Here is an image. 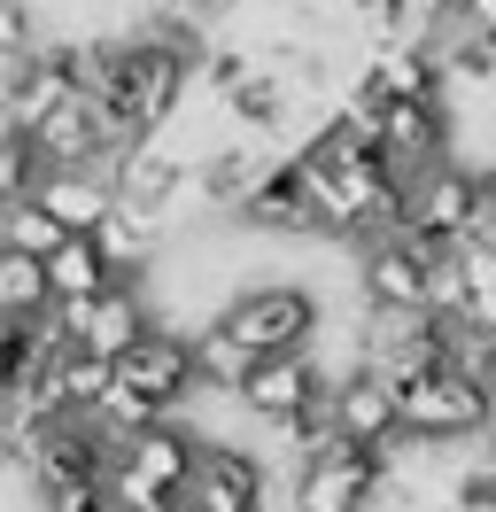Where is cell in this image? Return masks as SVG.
I'll list each match as a JSON object with an SVG mask.
<instances>
[{
  "instance_id": "16",
  "label": "cell",
  "mask_w": 496,
  "mask_h": 512,
  "mask_svg": "<svg viewBox=\"0 0 496 512\" xmlns=\"http://www.w3.org/2000/svg\"><path fill=\"white\" fill-rule=\"evenodd\" d=\"M93 241H101V256H109V272H117V280H155V256H163V218H155V210L117 202L109 218L93 225Z\"/></svg>"
},
{
  "instance_id": "5",
  "label": "cell",
  "mask_w": 496,
  "mask_h": 512,
  "mask_svg": "<svg viewBox=\"0 0 496 512\" xmlns=\"http://www.w3.org/2000/svg\"><path fill=\"white\" fill-rule=\"evenodd\" d=\"M117 381H124V388H140L155 412H186V404L202 396V373H194V334L155 319L148 334H140V342L117 357Z\"/></svg>"
},
{
  "instance_id": "4",
  "label": "cell",
  "mask_w": 496,
  "mask_h": 512,
  "mask_svg": "<svg viewBox=\"0 0 496 512\" xmlns=\"http://www.w3.org/2000/svg\"><path fill=\"white\" fill-rule=\"evenodd\" d=\"M388 474H396L388 450H365V443H341L334 435L326 450H310L295 466V512H372Z\"/></svg>"
},
{
  "instance_id": "20",
  "label": "cell",
  "mask_w": 496,
  "mask_h": 512,
  "mask_svg": "<svg viewBox=\"0 0 496 512\" xmlns=\"http://www.w3.org/2000/svg\"><path fill=\"white\" fill-rule=\"evenodd\" d=\"M248 365H256V357H248L217 319L194 326V373H202V396H233V388L248 381Z\"/></svg>"
},
{
  "instance_id": "3",
  "label": "cell",
  "mask_w": 496,
  "mask_h": 512,
  "mask_svg": "<svg viewBox=\"0 0 496 512\" xmlns=\"http://www.w3.org/2000/svg\"><path fill=\"white\" fill-rule=\"evenodd\" d=\"M217 326H225L248 357H279V350H310V342H318L326 303H318L310 288H295V280H256V288L225 295Z\"/></svg>"
},
{
  "instance_id": "9",
  "label": "cell",
  "mask_w": 496,
  "mask_h": 512,
  "mask_svg": "<svg viewBox=\"0 0 496 512\" xmlns=\"http://www.w3.org/2000/svg\"><path fill=\"white\" fill-rule=\"evenodd\" d=\"M450 94H388V109H380V156H388V171L396 179H419L427 163L450 156Z\"/></svg>"
},
{
  "instance_id": "21",
  "label": "cell",
  "mask_w": 496,
  "mask_h": 512,
  "mask_svg": "<svg viewBox=\"0 0 496 512\" xmlns=\"http://www.w3.org/2000/svg\"><path fill=\"white\" fill-rule=\"evenodd\" d=\"M39 148H31V132H16V125H0V210L8 202H24L31 187H39Z\"/></svg>"
},
{
  "instance_id": "17",
  "label": "cell",
  "mask_w": 496,
  "mask_h": 512,
  "mask_svg": "<svg viewBox=\"0 0 496 512\" xmlns=\"http://www.w3.org/2000/svg\"><path fill=\"white\" fill-rule=\"evenodd\" d=\"M47 381H55L62 412H93V404H101V396L117 388V357L86 350V342H62L55 365H47Z\"/></svg>"
},
{
  "instance_id": "2",
  "label": "cell",
  "mask_w": 496,
  "mask_h": 512,
  "mask_svg": "<svg viewBox=\"0 0 496 512\" xmlns=\"http://www.w3.org/2000/svg\"><path fill=\"white\" fill-rule=\"evenodd\" d=\"M396 396H403V435H411V443H465V435H489V412H496V388L481 381V373H465L458 357L396 381Z\"/></svg>"
},
{
  "instance_id": "8",
  "label": "cell",
  "mask_w": 496,
  "mask_h": 512,
  "mask_svg": "<svg viewBox=\"0 0 496 512\" xmlns=\"http://www.w3.org/2000/svg\"><path fill=\"white\" fill-rule=\"evenodd\" d=\"M326 388H334V365H326V357H318V342H310V350L256 357V365H248V381L233 388V396H241V412L256 419V427H272V419L303 412V404H318Z\"/></svg>"
},
{
  "instance_id": "14",
  "label": "cell",
  "mask_w": 496,
  "mask_h": 512,
  "mask_svg": "<svg viewBox=\"0 0 496 512\" xmlns=\"http://www.w3.org/2000/svg\"><path fill=\"white\" fill-rule=\"evenodd\" d=\"M31 202L62 225V233H93V225L117 210V187H109V163H47Z\"/></svg>"
},
{
  "instance_id": "27",
  "label": "cell",
  "mask_w": 496,
  "mask_h": 512,
  "mask_svg": "<svg viewBox=\"0 0 496 512\" xmlns=\"http://www.w3.org/2000/svg\"><path fill=\"white\" fill-rule=\"evenodd\" d=\"M489 450H496V412H489Z\"/></svg>"
},
{
  "instance_id": "12",
  "label": "cell",
  "mask_w": 496,
  "mask_h": 512,
  "mask_svg": "<svg viewBox=\"0 0 496 512\" xmlns=\"http://www.w3.org/2000/svg\"><path fill=\"white\" fill-rule=\"evenodd\" d=\"M186 148H171L163 132H148V140H124L117 156H109V187H117V202H132V210H171L186 194Z\"/></svg>"
},
{
  "instance_id": "6",
  "label": "cell",
  "mask_w": 496,
  "mask_h": 512,
  "mask_svg": "<svg viewBox=\"0 0 496 512\" xmlns=\"http://www.w3.org/2000/svg\"><path fill=\"white\" fill-rule=\"evenodd\" d=\"M326 404H334V435H341V443L388 450V458L411 443V435H403V396H396V381H388L380 365H349V373H334Z\"/></svg>"
},
{
  "instance_id": "1",
  "label": "cell",
  "mask_w": 496,
  "mask_h": 512,
  "mask_svg": "<svg viewBox=\"0 0 496 512\" xmlns=\"http://www.w3.org/2000/svg\"><path fill=\"white\" fill-rule=\"evenodd\" d=\"M442 256H450V241H434L419 225H396V233L365 241V256H357L365 311H380V319H419V311H434V264H442Z\"/></svg>"
},
{
  "instance_id": "11",
  "label": "cell",
  "mask_w": 496,
  "mask_h": 512,
  "mask_svg": "<svg viewBox=\"0 0 496 512\" xmlns=\"http://www.w3.org/2000/svg\"><path fill=\"white\" fill-rule=\"evenodd\" d=\"M264 466L248 443H202L194 474L179 489V512H264Z\"/></svg>"
},
{
  "instance_id": "15",
  "label": "cell",
  "mask_w": 496,
  "mask_h": 512,
  "mask_svg": "<svg viewBox=\"0 0 496 512\" xmlns=\"http://www.w3.org/2000/svg\"><path fill=\"white\" fill-rule=\"evenodd\" d=\"M117 458L140 466L148 481H163V489H186L194 458H202V435H194L179 412H163V419H148V427H132V435L117 443Z\"/></svg>"
},
{
  "instance_id": "24",
  "label": "cell",
  "mask_w": 496,
  "mask_h": 512,
  "mask_svg": "<svg viewBox=\"0 0 496 512\" xmlns=\"http://www.w3.org/2000/svg\"><path fill=\"white\" fill-rule=\"evenodd\" d=\"M458 512H496V458L458 481Z\"/></svg>"
},
{
  "instance_id": "13",
  "label": "cell",
  "mask_w": 496,
  "mask_h": 512,
  "mask_svg": "<svg viewBox=\"0 0 496 512\" xmlns=\"http://www.w3.org/2000/svg\"><path fill=\"white\" fill-rule=\"evenodd\" d=\"M31 148H39V163H109L117 156V132H109V117H101V101H93L86 86H70V94L31 125Z\"/></svg>"
},
{
  "instance_id": "10",
  "label": "cell",
  "mask_w": 496,
  "mask_h": 512,
  "mask_svg": "<svg viewBox=\"0 0 496 512\" xmlns=\"http://www.w3.org/2000/svg\"><path fill=\"white\" fill-rule=\"evenodd\" d=\"M473 210H481V171H465L458 156H442L419 179H403V225H419V233L450 241V249L473 233Z\"/></svg>"
},
{
  "instance_id": "26",
  "label": "cell",
  "mask_w": 496,
  "mask_h": 512,
  "mask_svg": "<svg viewBox=\"0 0 496 512\" xmlns=\"http://www.w3.org/2000/svg\"><path fill=\"white\" fill-rule=\"evenodd\" d=\"M194 16H225V8H248V0H186Z\"/></svg>"
},
{
  "instance_id": "25",
  "label": "cell",
  "mask_w": 496,
  "mask_h": 512,
  "mask_svg": "<svg viewBox=\"0 0 496 512\" xmlns=\"http://www.w3.org/2000/svg\"><path fill=\"white\" fill-rule=\"evenodd\" d=\"M450 16H458L465 32H481L496 47V0H450Z\"/></svg>"
},
{
  "instance_id": "18",
  "label": "cell",
  "mask_w": 496,
  "mask_h": 512,
  "mask_svg": "<svg viewBox=\"0 0 496 512\" xmlns=\"http://www.w3.org/2000/svg\"><path fill=\"white\" fill-rule=\"evenodd\" d=\"M109 280H117V272H109V256H101V241H93V233H62L55 249H47V288H55V303L101 295Z\"/></svg>"
},
{
  "instance_id": "19",
  "label": "cell",
  "mask_w": 496,
  "mask_h": 512,
  "mask_svg": "<svg viewBox=\"0 0 496 512\" xmlns=\"http://www.w3.org/2000/svg\"><path fill=\"white\" fill-rule=\"evenodd\" d=\"M55 311V288H47V256L0 249V319H39Z\"/></svg>"
},
{
  "instance_id": "22",
  "label": "cell",
  "mask_w": 496,
  "mask_h": 512,
  "mask_svg": "<svg viewBox=\"0 0 496 512\" xmlns=\"http://www.w3.org/2000/svg\"><path fill=\"white\" fill-rule=\"evenodd\" d=\"M62 241V225L47 218V210H39V202H8V210H0V249H24V256H47Z\"/></svg>"
},
{
  "instance_id": "23",
  "label": "cell",
  "mask_w": 496,
  "mask_h": 512,
  "mask_svg": "<svg viewBox=\"0 0 496 512\" xmlns=\"http://www.w3.org/2000/svg\"><path fill=\"white\" fill-rule=\"evenodd\" d=\"M39 505L47 512H117L109 505V474L101 481H39Z\"/></svg>"
},
{
  "instance_id": "7",
  "label": "cell",
  "mask_w": 496,
  "mask_h": 512,
  "mask_svg": "<svg viewBox=\"0 0 496 512\" xmlns=\"http://www.w3.org/2000/svg\"><path fill=\"white\" fill-rule=\"evenodd\" d=\"M55 319H62L70 342H86V350H101V357H124L155 326V303H148V280H109L101 295L55 303Z\"/></svg>"
}]
</instances>
